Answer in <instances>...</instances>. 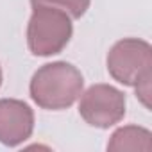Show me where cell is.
I'll return each instance as SVG.
<instances>
[{"label": "cell", "mask_w": 152, "mask_h": 152, "mask_svg": "<svg viewBox=\"0 0 152 152\" xmlns=\"http://www.w3.org/2000/svg\"><path fill=\"white\" fill-rule=\"evenodd\" d=\"M84 77L73 64L66 61L47 63L38 68L31 79V99L48 111L70 107L83 93Z\"/></svg>", "instance_id": "obj_1"}, {"label": "cell", "mask_w": 152, "mask_h": 152, "mask_svg": "<svg viewBox=\"0 0 152 152\" xmlns=\"http://www.w3.org/2000/svg\"><path fill=\"white\" fill-rule=\"evenodd\" d=\"M73 32L72 18L52 6H32L27 23V45L34 56L48 57L63 52Z\"/></svg>", "instance_id": "obj_2"}, {"label": "cell", "mask_w": 152, "mask_h": 152, "mask_svg": "<svg viewBox=\"0 0 152 152\" xmlns=\"http://www.w3.org/2000/svg\"><path fill=\"white\" fill-rule=\"evenodd\" d=\"M107 72L124 86H136L140 81L152 77V47L140 38H124L107 52Z\"/></svg>", "instance_id": "obj_3"}, {"label": "cell", "mask_w": 152, "mask_h": 152, "mask_svg": "<svg viewBox=\"0 0 152 152\" xmlns=\"http://www.w3.org/2000/svg\"><path fill=\"white\" fill-rule=\"evenodd\" d=\"M79 99V115L91 127L109 129L125 116V95L111 84H93Z\"/></svg>", "instance_id": "obj_4"}, {"label": "cell", "mask_w": 152, "mask_h": 152, "mask_svg": "<svg viewBox=\"0 0 152 152\" xmlns=\"http://www.w3.org/2000/svg\"><path fill=\"white\" fill-rule=\"evenodd\" d=\"M34 131V111L18 99H0V143L16 147L31 138Z\"/></svg>", "instance_id": "obj_5"}, {"label": "cell", "mask_w": 152, "mask_h": 152, "mask_svg": "<svg viewBox=\"0 0 152 152\" xmlns=\"http://www.w3.org/2000/svg\"><path fill=\"white\" fill-rule=\"evenodd\" d=\"M152 134L148 129L140 125H124L111 134L107 143V150H143L150 152L152 148Z\"/></svg>", "instance_id": "obj_6"}, {"label": "cell", "mask_w": 152, "mask_h": 152, "mask_svg": "<svg viewBox=\"0 0 152 152\" xmlns=\"http://www.w3.org/2000/svg\"><path fill=\"white\" fill-rule=\"evenodd\" d=\"M91 0H31L32 6H52L57 9H63L72 20L84 16V13L88 11Z\"/></svg>", "instance_id": "obj_7"}, {"label": "cell", "mask_w": 152, "mask_h": 152, "mask_svg": "<svg viewBox=\"0 0 152 152\" xmlns=\"http://www.w3.org/2000/svg\"><path fill=\"white\" fill-rule=\"evenodd\" d=\"M0 86H2V68H0Z\"/></svg>", "instance_id": "obj_8"}]
</instances>
